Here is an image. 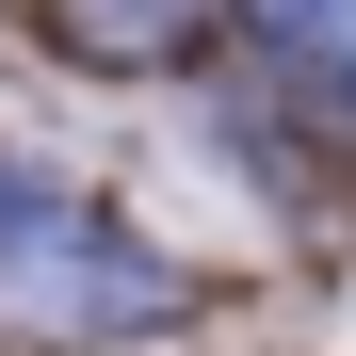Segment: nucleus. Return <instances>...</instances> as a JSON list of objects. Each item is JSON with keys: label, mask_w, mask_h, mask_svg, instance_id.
<instances>
[{"label": "nucleus", "mask_w": 356, "mask_h": 356, "mask_svg": "<svg viewBox=\"0 0 356 356\" xmlns=\"http://www.w3.org/2000/svg\"><path fill=\"white\" fill-rule=\"evenodd\" d=\"M227 0H33V33L65 49L81 81H162V65H195Z\"/></svg>", "instance_id": "nucleus-2"}, {"label": "nucleus", "mask_w": 356, "mask_h": 356, "mask_svg": "<svg viewBox=\"0 0 356 356\" xmlns=\"http://www.w3.org/2000/svg\"><path fill=\"white\" fill-rule=\"evenodd\" d=\"M275 33V65H356V0H243Z\"/></svg>", "instance_id": "nucleus-3"}, {"label": "nucleus", "mask_w": 356, "mask_h": 356, "mask_svg": "<svg viewBox=\"0 0 356 356\" xmlns=\"http://www.w3.org/2000/svg\"><path fill=\"white\" fill-rule=\"evenodd\" d=\"M162 308H178V275L97 195H65L49 162H0V324H33V340H146Z\"/></svg>", "instance_id": "nucleus-1"}]
</instances>
